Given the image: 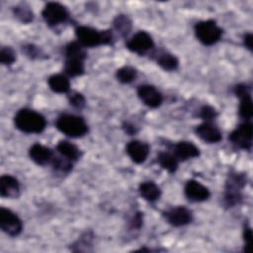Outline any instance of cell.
<instances>
[{
    "label": "cell",
    "instance_id": "6da1fadb",
    "mask_svg": "<svg viewBox=\"0 0 253 253\" xmlns=\"http://www.w3.org/2000/svg\"><path fill=\"white\" fill-rule=\"evenodd\" d=\"M16 128L25 133H41L46 126L45 118L31 109L24 108L17 112L14 117Z\"/></svg>",
    "mask_w": 253,
    "mask_h": 253
},
{
    "label": "cell",
    "instance_id": "7a4b0ae2",
    "mask_svg": "<svg viewBox=\"0 0 253 253\" xmlns=\"http://www.w3.org/2000/svg\"><path fill=\"white\" fill-rule=\"evenodd\" d=\"M64 55L65 73L70 77L82 75L85 71L84 61L87 57L84 46H82L78 42H70L65 46Z\"/></svg>",
    "mask_w": 253,
    "mask_h": 253
},
{
    "label": "cell",
    "instance_id": "3957f363",
    "mask_svg": "<svg viewBox=\"0 0 253 253\" xmlns=\"http://www.w3.org/2000/svg\"><path fill=\"white\" fill-rule=\"evenodd\" d=\"M75 35L77 42L84 47L112 44L114 42V34L112 30L99 31L87 26H78L75 29Z\"/></svg>",
    "mask_w": 253,
    "mask_h": 253
},
{
    "label": "cell",
    "instance_id": "277c9868",
    "mask_svg": "<svg viewBox=\"0 0 253 253\" xmlns=\"http://www.w3.org/2000/svg\"><path fill=\"white\" fill-rule=\"evenodd\" d=\"M55 126L59 131L73 138L84 136L89 129L82 117L71 114L60 115L55 121Z\"/></svg>",
    "mask_w": 253,
    "mask_h": 253
},
{
    "label": "cell",
    "instance_id": "5b68a950",
    "mask_svg": "<svg viewBox=\"0 0 253 253\" xmlns=\"http://www.w3.org/2000/svg\"><path fill=\"white\" fill-rule=\"evenodd\" d=\"M246 185V175L231 172L225 182L223 204L227 208H232L242 201V189Z\"/></svg>",
    "mask_w": 253,
    "mask_h": 253
},
{
    "label": "cell",
    "instance_id": "8992f818",
    "mask_svg": "<svg viewBox=\"0 0 253 253\" xmlns=\"http://www.w3.org/2000/svg\"><path fill=\"white\" fill-rule=\"evenodd\" d=\"M194 31L197 39L204 45H212L222 37V29L217 26L214 20H205L196 23Z\"/></svg>",
    "mask_w": 253,
    "mask_h": 253
},
{
    "label": "cell",
    "instance_id": "52a82bcc",
    "mask_svg": "<svg viewBox=\"0 0 253 253\" xmlns=\"http://www.w3.org/2000/svg\"><path fill=\"white\" fill-rule=\"evenodd\" d=\"M42 16L48 27L54 28L68 20L69 11L64 5L58 2H48L43 7Z\"/></svg>",
    "mask_w": 253,
    "mask_h": 253
},
{
    "label": "cell",
    "instance_id": "ba28073f",
    "mask_svg": "<svg viewBox=\"0 0 253 253\" xmlns=\"http://www.w3.org/2000/svg\"><path fill=\"white\" fill-rule=\"evenodd\" d=\"M229 140L237 147L250 150L253 138V126L249 121L240 124L228 136Z\"/></svg>",
    "mask_w": 253,
    "mask_h": 253
},
{
    "label": "cell",
    "instance_id": "9c48e42d",
    "mask_svg": "<svg viewBox=\"0 0 253 253\" xmlns=\"http://www.w3.org/2000/svg\"><path fill=\"white\" fill-rule=\"evenodd\" d=\"M0 227L5 234L14 237L22 232L23 222L14 211L2 207L0 209Z\"/></svg>",
    "mask_w": 253,
    "mask_h": 253
},
{
    "label": "cell",
    "instance_id": "30bf717a",
    "mask_svg": "<svg viewBox=\"0 0 253 253\" xmlns=\"http://www.w3.org/2000/svg\"><path fill=\"white\" fill-rule=\"evenodd\" d=\"M126 45L128 50L139 55H144L147 51L154 47V42L148 33L139 31L126 42Z\"/></svg>",
    "mask_w": 253,
    "mask_h": 253
},
{
    "label": "cell",
    "instance_id": "8fae6325",
    "mask_svg": "<svg viewBox=\"0 0 253 253\" xmlns=\"http://www.w3.org/2000/svg\"><path fill=\"white\" fill-rule=\"evenodd\" d=\"M234 94L240 99L238 113L245 121H249L253 115V103L250 95V87L246 84H237L234 87Z\"/></svg>",
    "mask_w": 253,
    "mask_h": 253
},
{
    "label": "cell",
    "instance_id": "7c38bea8",
    "mask_svg": "<svg viewBox=\"0 0 253 253\" xmlns=\"http://www.w3.org/2000/svg\"><path fill=\"white\" fill-rule=\"evenodd\" d=\"M165 220L175 227L187 225L193 220L192 211L185 207H175L163 212Z\"/></svg>",
    "mask_w": 253,
    "mask_h": 253
},
{
    "label": "cell",
    "instance_id": "4fadbf2b",
    "mask_svg": "<svg viewBox=\"0 0 253 253\" xmlns=\"http://www.w3.org/2000/svg\"><path fill=\"white\" fill-rule=\"evenodd\" d=\"M195 132L207 143H217L222 138L220 129L213 122H203L196 126Z\"/></svg>",
    "mask_w": 253,
    "mask_h": 253
},
{
    "label": "cell",
    "instance_id": "5bb4252c",
    "mask_svg": "<svg viewBox=\"0 0 253 253\" xmlns=\"http://www.w3.org/2000/svg\"><path fill=\"white\" fill-rule=\"evenodd\" d=\"M137 95L142 103L149 108H157L163 102L162 94L154 86L149 84L138 86Z\"/></svg>",
    "mask_w": 253,
    "mask_h": 253
},
{
    "label": "cell",
    "instance_id": "9a60e30c",
    "mask_svg": "<svg viewBox=\"0 0 253 253\" xmlns=\"http://www.w3.org/2000/svg\"><path fill=\"white\" fill-rule=\"evenodd\" d=\"M184 193L186 198L192 202H204L211 196L210 190L195 179H190L187 181L184 188Z\"/></svg>",
    "mask_w": 253,
    "mask_h": 253
},
{
    "label": "cell",
    "instance_id": "2e32d148",
    "mask_svg": "<svg viewBox=\"0 0 253 253\" xmlns=\"http://www.w3.org/2000/svg\"><path fill=\"white\" fill-rule=\"evenodd\" d=\"M126 151L134 163L141 164L147 159L150 147L146 142L140 140H131L126 144Z\"/></svg>",
    "mask_w": 253,
    "mask_h": 253
},
{
    "label": "cell",
    "instance_id": "e0dca14e",
    "mask_svg": "<svg viewBox=\"0 0 253 253\" xmlns=\"http://www.w3.org/2000/svg\"><path fill=\"white\" fill-rule=\"evenodd\" d=\"M173 154L179 161H186L200 155V149L191 141H179L173 145Z\"/></svg>",
    "mask_w": 253,
    "mask_h": 253
},
{
    "label": "cell",
    "instance_id": "ac0fdd59",
    "mask_svg": "<svg viewBox=\"0 0 253 253\" xmlns=\"http://www.w3.org/2000/svg\"><path fill=\"white\" fill-rule=\"evenodd\" d=\"M30 158L38 165H46L51 163L54 154L49 147H46L41 143L33 144L29 149Z\"/></svg>",
    "mask_w": 253,
    "mask_h": 253
},
{
    "label": "cell",
    "instance_id": "d6986e66",
    "mask_svg": "<svg viewBox=\"0 0 253 253\" xmlns=\"http://www.w3.org/2000/svg\"><path fill=\"white\" fill-rule=\"evenodd\" d=\"M20 195V183L17 178L11 175L0 177V196L2 198L14 199Z\"/></svg>",
    "mask_w": 253,
    "mask_h": 253
},
{
    "label": "cell",
    "instance_id": "ffe728a7",
    "mask_svg": "<svg viewBox=\"0 0 253 253\" xmlns=\"http://www.w3.org/2000/svg\"><path fill=\"white\" fill-rule=\"evenodd\" d=\"M154 58L157 64L165 71L176 70L179 66L178 58L174 54L165 50H159L156 52Z\"/></svg>",
    "mask_w": 253,
    "mask_h": 253
},
{
    "label": "cell",
    "instance_id": "44dd1931",
    "mask_svg": "<svg viewBox=\"0 0 253 253\" xmlns=\"http://www.w3.org/2000/svg\"><path fill=\"white\" fill-rule=\"evenodd\" d=\"M56 150L62 157L74 162L81 156L80 149L68 140H60L56 145Z\"/></svg>",
    "mask_w": 253,
    "mask_h": 253
},
{
    "label": "cell",
    "instance_id": "7402d4cb",
    "mask_svg": "<svg viewBox=\"0 0 253 253\" xmlns=\"http://www.w3.org/2000/svg\"><path fill=\"white\" fill-rule=\"evenodd\" d=\"M140 196L147 202H155L161 196V190L159 186L153 181H145L139 185L138 188Z\"/></svg>",
    "mask_w": 253,
    "mask_h": 253
},
{
    "label": "cell",
    "instance_id": "603a6c76",
    "mask_svg": "<svg viewBox=\"0 0 253 253\" xmlns=\"http://www.w3.org/2000/svg\"><path fill=\"white\" fill-rule=\"evenodd\" d=\"M47 84L55 93H67L70 90L69 79L63 74H53L48 77Z\"/></svg>",
    "mask_w": 253,
    "mask_h": 253
},
{
    "label": "cell",
    "instance_id": "cb8c5ba5",
    "mask_svg": "<svg viewBox=\"0 0 253 253\" xmlns=\"http://www.w3.org/2000/svg\"><path fill=\"white\" fill-rule=\"evenodd\" d=\"M157 162L169 173H175L179 165V160L173 153L170 152H160L157 155Z\"/></svg>",
    "mask_w": 253,
    "mask_h": 253
},
{
    "label": "cell",
    "instance_id": "d4e9b609",
    "mask_svg": "<svg viewBox=\"0 0 253 253\" xmlns=\"http://www.w3.org/2000/svg\"><path fill=\"white\" fill-rule=\"evenodd\" d=\"M114 30L122 37H126L131 30V21L126 15H118L113 21Z\"/></svg>",
    "mask_w": 253,
    "mask_h": 253
},
{
    "label": "cell",
    "instance_id": "484cf974",
    "mask_svg": "<svg viewBox=\"0 0 253 253\" xmlns=\"http://www.w3.org/2000/svg\"><path fill=\"white\" fill-rule=\"evenodd\" d=\"M13 14L20 22L24 24H29L34 19V13L31 7L26 3L18 4L13 8Z\"/></svg>",
    "mask_w": 253,
    "mask_h": 253
},
{
    "label": "cell",
    "instance_id": "4316f807",
    "mask_svg": "<svg viewBox=\"0 0 253 253\" xmlns=\"http://www.w3.org/2000/svg\"><path fill=\"white\" fill-rule=\"evenodd\" d=\"M137 75L136 70L131 66H123L116 72V77L119 82L123 84H129L135 80Z\"/></svg>",
    "mask_w": 253,
    "mask_h": 253
},
{
    "label": "cell",
    "instance_id": "83f0119b",
    "mask_svg": "<svg viewBox=\"0 0 253 253\" xmlns=\"http://www.w3.org/2000/svg\"><path fill=\"white\" fill-rule=\"evenodd\" d=\"M51 165L52 168L55 171L61 172V173H69L72 170V166H73V162L62 157L61 155L59 156H54L52 161H51Z\"/></svg>",
    "mask_w": 253,
    "mask_h": 253
},
{
    "label": "cell",
    "instance_id": "f1b7e54d",
    "mask_svg": "<svg viewBox=\"0 0 253 253\" xmlns=\"http://www.w3.org/2000/svg\"><path fill=\"white\" fill-rule=\"evenodd\" d=\"M22 51L27 57L31 59H39V58H42L43 55H45L44 52L39 46L33 43L24 44L22 46Z\"/></svg>",
    "mask_w": 253,
    "mask_h": 253
},
{
    "label": "cell",
    "instance_id": "f546056e",
    "mask_svg": "<svg viewBox=\"0 0 253 253\" xmlns=\"http://www.w3.org/2000/svg\"><path fill=\"white\" fill-rule=\"evenodd\" d=\"M16 60V53L11 46H3L0 50V62L4 65H11Z\"/></svg>",
    "mask_w": 253,
    "mask_h": 253
},
{
    "label": "cell",
    "instance_id": "4dcf8cb0",
    "mask_svg": "<svg viewBox=\"0 0 253 253\" xmlns=\"http://www.w3.org/2000/svg\"><path fill=\"white\" fill-rule=\"evenodd\" d=\"M68 102L70 106L77 110H82L86 105V99L85 97L76 91H73L68 94Z\"/></svg>",
    "mask_w": 253,
    "mask_h": 253
},
{
    "label": "cell",
    "instance_id": "1f68e13d",
    "mask_svg": "<svg viewBox=\"0 0 253 253\" xmlns=\"http://www.w3.org/2000/svg\"><path fill=\"white\" fill-rule=\"evenodd\" d=\"M199 116L201 119L204 120V122H213L214 119L217 117V112L213 107L206 105L200 109Z\"/></svg>",
    "mask_w": 253,
    "mask_h": 253
},
{
    "label": "cell",
    "instance_id": "d6a6232c",
    "mask_svg": "<svg viewBox=\"0 0 253 253\" xmlns=\"http://www.w3.org/2000/svg\"><path fill=\"white\" fill-rule=\"evenodd\" d=\"M143 224V212L136 211L129 221L131 229H140Z\"/></svg>",
    "mask_w": 253,
    "mask_h": 253
},
{
    "label": "cell",
    "instance_id": "836d02e7",
    "mask_svg": "<svg viewBox=\"0 0 253 253\" xmlns=\"http://www.w3.org/2000/svg\"><path fill=\"white\" fill-rule=\"evenodd\" d=\"M243 239H244V242H245V245H244V251L245 252H248L249 249H250V246H251V243H252V229L249 225H246L244 227V230H243Z\"/></svg>",
    "mask_w": 253,
    "mask_h": 253
},
{
    "label": "cell",
    "instance_id": "e575fe53",
    "mask_svg": "<svg viewBox=\"0 0 253 253\" xmlns=\"http://www.w3.org/2000/svg\"><path fill=\"white\" fill-rule=\"evenodd\" d=\"M123 129L125 130L126 133H127L129 135H133L137 132V127L128 122H125L123 124Z\"/></svg>",
    "mask_w": 253,
    "mask_h": 253
},
{
    "label": "cell",
    "instance_id": "d590c367",
    "mask_svg": "<svg viewBox=\"0 0 253 253\" xmlns=\"http://www.w3.org/2000/svg\"><path fill=\"white\" fill-rule=\"evenodd\" d=\"M252 42H253V37L251 33H247L246 35H244L243 43L249 50H252Z\"/></svg>",
    "mask_w": 253,
    "mask_h": 253
}]
</instances>
